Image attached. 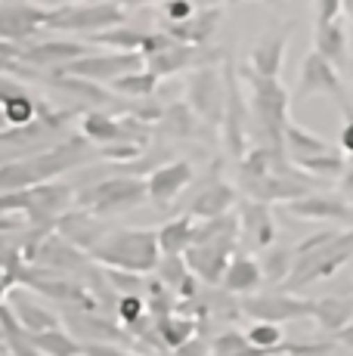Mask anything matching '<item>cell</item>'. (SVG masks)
Returning a JSON list of instances; mask_svg holds the SVG:
<instances>
[{"instance_id":"1","label":"cell","mask_w":353,"mask_h":356,"mask_svg":"<svg viewBox=\"0 0 353 356\" xmlns=\"http://www.w3.org/2000/svg\"><path fill=\"white\" fill-rule=\"evenodd\" d=\"M350 260H353V229L313 232L295 248V264H291V273L282 282V289L301 291L313 282L331 279Z\"/></svg>"},{"instance_id":"2","label":"cell","mask_w":353,"mask_h":356,"mask_svg":"<svg viewBox=\"0 0 353 356\" xmlns=\"http://www.w3.org/2000/svg\"><path fill=\"white\" fill-rule=\"evenodd\" d=\"M90 146L93 143L87 136H74V140L59 143V146L47 149L40 155H28V159L0 164V193H13V189H25V186H35V183L56 180L65 170L90 161L93 159Z\"/></svg>"},{"instance_id":"3","label":"cell","mask_w":353,"mask_h":356,"mask_svg":"<svg viewBox=\"0 0 353 356\" xmlns=\"http://www.w3.org/2000/svg\"><path fill=\"white\" fill-rule=\"evenodd\" d=\"M239 78L248 87V108L254 115L257 127H261L263 146L285 152V124H288V106L291 97L282 87L279 78H267V74H257L251 65L239 68Z\"/></svg>"},{"instance_id":"4","label":"cell","mask_w":353,"mask_h":356,"mask_svg":"<svg viewBox=\"0 0 353 356\" xmlns=\"http://www.w3.org/2000/svg\"><path fill=\"white\" fill-rule=\"evenodd\" d=\"M97 264L106 270H127V273H152L161 260L158 248V232L155 229H115L103 232L97 242L87 248Z\"/></svg>"},{"instance_id":"5","label":"cell","mask_w":353,"mask_h":356,"mask_svg":"<svg viewBox=\"0 0 353 356\" xmlns=\"http://www.w3.org/2000/svg\"><path fill=\"white\" fill-rule=\"evenodd\" d=\"M69 204H72V189L65 183L47 180V183H35V186L3 193L0 195V214L19 211V214L28 217L31 229L47 232L50 227H56Z\"/></svg>"},{"instance_id":"6","label":"cell","mask_w":353,"mask_h":356,"mask_svg":"<svg viewBox=\"0 0 353 356\" xmlns=\"http://www.w3.org/2000/svg\"><path fill=\"white\" fill-rule=\"evenodd\" d=\"M74 202L84 211L97 217H108V214H121V211H133L140 204L149 202V189L146 180H137V177H108L103 183H93V186L81 189Z\"/></svg>"},{"instance_id":"7","label":"cell","mask_w":353,"mask_h":356,"mask_svg":"<svg viewBox=\"0 0 353 356\" xmlns=\"http://www.w3.org/2000/svg\"><path fill=\"white\" fill-rule=\"evenodd\" d=\"M124 22V10L118 0H106V3H63L56 10H47V29L53 31H78V34H97L108 31L115 25Z\"/></svg>"},{"instance_id":"8","label":"cell","mask_w":353,"mask_h":356,"mask_svg":"<svg viewBox=\"0 0 353 356\" xmlns=\"http://www.w3.org/2000/svg\"><path fill=\"white\" fill-rule=\"evenodd\" d=\"M310 186H313V180H310V177L288 159L273 164L270 170H263V174H257V177H242V189H245V195L257 198V202H267V204L295 202V198L307 195Z\"/></svg>"},{"instance_id":"9","label":"cell","mask_w":353,"mask_h":356,"mask_svg":"<svg viewBox=\"0 0 353 356\" xmlns=\"http://www.w3.org/2000/svg\"><path fill=\"white\" fill-rule=\"evenodd\" d=\"M81 136L93 143V146H146L149 143V121L137 115L124 112L121 118L108 112H87L81 118Z\"/></svg>"},{"instance_id":"10","label":"cell","mask_w":353,"mask_h":356,"mask_svg":"<svg viewBox=\"0 0 353 356\" xmlns=\"http://www.w3.org/2000/svg\"><path fill=\"white\" fill-rule=\"evenodd\" d=\"M186 102L208 127H220L223 106H227V74L223 68L199 65L186 81Z\"/></svg>"},{"instance_id":"11","label":"cell","mask_w":353,"mask_h":356,"mask_svg":"<svg viewBox=\"0 0 353 356\" xmlns=\"http://www.w3.org/2000/svg\"><path fill=\"white\" fill-rule=\"evenodd\" d=\"M223 74H227V106H223V146L233 159H242L248 152V130H245V118H248V99L242 93V81H239V68L233 63H223Z\"/></svg>"},{"instance_id":"12","label":"cell","mask_w":353,"mask_h":356,"mask_svg":"<svg viewBox=\"0 0 353 356\" xmlns=\"http://www.w3.org/2000/svg\"><path fill=\"white\" fill-rule=\"evenodd\" d=\"M239 310L254 323H295V319H313V300L297 298L295 291H270V294H245Z\"/></svg>"},{"instance_id":"13","label":"cell","mask_w":353,"mask_h":356,"mask_svg":"<svg viewBox=\"0 0 353 356\" xmlns=\"http://www.w3.org/2000/svg\"><path fill=\"white\" fill-rule=\"evenodd\" d=\"M146 65L142 53H133V50H112V53H87V56L74 59L63 68V74H74V78H84V81H93V84H112L118 81L121 74L127 72H137V68Z\"/></svg>"},{"instance_id":"14","label":"cell","mask_w":353,"mask_h":356,"mask_svg":"<svg viewBox=\"0 0 353 356\" xmlns=\"http://www.w3.org/2000/svg\"><path fill=\"white\" fill-rule=\"evenodd\" d=\"M319 93H331V97L341 99L344 108L347 106V97H344V84L341 74H338V65L329 63L319 50L307 53L301 63V74H297V87H295V99H307V97H319Z\"/></svg>"},{"instance_id":"15","label":"cell","mask_w":353,"mask_h":356,"mask_svg":"<svg viewBox=\"0 0 353 356\" xmlns=\"http://www.w3.org/2000/svg\"><path fill=\"white\" fill-rule=\"evenodd\" d=\"M40 29H47V10L28 0H0V40L22 47Z\"/></svg>"},{"instance_id":"16","label":"cell","mask_w":353,"mask_h":356,"mask_svg":"<svg viewBox=\"0 0 353 356\" xmlns=\"http://www.w3.org/2000/svg\"><path fill=\"white\" fill-rule=\"evenodd\" d=\"M217 56L223 53L217 50H205V44H180V40H171L167 47L155 53H146V68L155 72L158 78H167V74H176V72H186V68H199V65H211Z\"/></svg>"},{"instance_id":"17","label":"cell","mask_w":353,"mask_h":356,"mask_svg":"<svg viewBox=\"0 0 353 356\" xmlns=\"http://www.w3.org/2000/svg\"><path fill=\"white\" fill-rule=\"evenodd\" d=\"M90 47L78 44V40H44V44H31V47H19L16 59L22 65H31L38 72H63L69 63L87 56Z\"/></svg>"},{"instance_id":"18","label":"cell","mask_w":353,"mask_h":356,"mask_svg":"<svg viewBox=\"0 0 353 356\" xmlns=\"http://www.w3.org/2000/svg\"><path fill=\"white\" fill-rule=\"evenodd\" d=\"M236 254V242H192L186 248V266L195 273V279L208 285H220L229 260Z\"/></svg>"},{"instance_id":"19","label":"cell","mask_w":353,"mask_h":356,"mask_svg":"<svg viewBox=\"0 0 353 356\" xmlns=\"http://www.w3.org/2000/svg\"><path fill=\"white\" fill-rule=\"evenodd\" d=\"M195 180V170L189 161H165L155 170H149L146 177V189H149V202L158 211H165L189 183Z\"/></svg>"},{"instance_id":"20","label":"cell","mask_w":353,"mask_h":356,"mask_svg":"<svg viewBox=\"0 0 353 356\" xmlns=\"http://www.w3.org/2000/svg\"><path fill=\"white\" fill-rule=\"evenodd\" d=\"M285 211L291 217H301V220H329V223H347L353 227V204L338 195H301L295 202H285Z\"/></svg>"},{"instance_id":"21","label":"cell","mask_w":353,"mask_h":356,"mask_svg":"<svg viewBox=\"0 0 353 356\" xmlns=\"http://www.w3.org/2000/svg\"><path fill=\"white\" fill-rule=\"evenodd\" d=\"M239 227L242 236H248V242L254 248H270L276 242V220H273V211H270L267 202H257V198H245L239 204Z\"/></svg>"},{"instance_id":"22","label":"cell","mask_w":353,"mask_h":356,"mask_svg":"<svg viewBox=\"0 0 353 356\" xmlns=\"http://www.w3.org/2000/svg\"><path fill=\"white\" fill-rule=\"evenodd\" d=\"M223 22V6H205V10H195L189 19H183V22H167V34H171L174 40H180V44H205V40L214 38V31L220 29Z\"/></svg>"},{"instance_id":"23","label":"cell","mask_w":353,"mask_h":356,"mask_svg":"<svg viewBox=\"0 0 353 356\" xmlns=\"http://www.w3.org/2000/svg\"><path fill=\"white\" fill-rule=\"evenodd\" d=\"M288 38H291V25L263 34L254 44V50H251V68H254L257 74H267V78H279L282 63H285V50H288Z\"/></svg>"},{"instance_id":"24","label":"cell","mask_w":353,"mask_h":356,"mask_svg":"<svg viewBox=\"0 0 353 356\" xmlns=\"http://www.w3.org/2000/svg\"><path fill=\"white\" fill-rule=\"evenodd\" d=\"M233 204H236V189L229 186V183L211 177V180H208V186L199 189L195 198L189 202L186 214L205 220V217H220V214H227V211H233Z\"/></svg>"},{"instance_id":"25","label":"cell","mask_w":353,"mask_h":356,"mask_svg":"<svg viewBox=\"0 0 353 356\" xmlns=\"http://www.w3.org/2000/svg\"><path fill=\"white\" fill-rule=\"evenodd\" d=\"M331 143L322 140V136L310 134L307 127H301L297 121L288 118V124H285V155H288V161H304V159H313V155H322V152H331Z\"/></svg>"},{"instance_id":"26","label":"cell","mask_w":353,"mask_h":356,"mask_svg":"<svg viewBox=\"0 0 353 356\" xmlns=\"http://www.w3.org/2000/svg\"><path fill=\"white\" fill-rule=\"evenodd\" d=\"M56 229L63 238H69L74 248H84V251L103 236V229H99V223H97V214H90V211H84V208L72 211V214H63Z\"/></svg>"},{"instance_id":"27","label":"cell","mask_w":353,"mask_h":356,"mask_svg":"<svg viewBox=\"0 0 353 356\" xmlns=\"http://www.w3.org/2000/svg\"><path fill=\"white\" fill-rule=\"evenodd\" d=\"M313 323L319 332L335 338L344 325L353 323V298H319L313 300Z\"/></svg>"},{"instance_id":"28","label":"cell","mask_w":353,"mask_h":356,"mask_svg":"<svg viewBox=\"0 0 353 356\" xmlns=\"http://www.w3.org/2000/svg\"><path fill=\"white\" fill-rule=\"evenodd\" d=\"M263 282V270L254 257H245V254H236L229 260L227 273H223V291L229 294H251L257 285Z\"/></svg>"},{"instance_id":"29","label":"cell","mask_w":353,"mask_h":356,"mask_svg":"<svg viewBox=\"0 0 353 356\" xmlns=\"http://www.w3.org/2000/svg\"><path fill=\"white\" fill-rule=\"evenodd\" d=\"M192 214H183V217H174V220H167L158 232V248L161 254H186V248L192 245Z\"/></svg>"},{"instance_id":"30","label":"cell","mask_w":353,"mask_h":356,"mask_svg":"<svg viewBox=\"0 0 353 356\" xmlns=\"http://www.w3.org/2000/svg\"><path fill=\"white\" fill-rule=\"evenodd\" d=\"M313 50L322 53L329 63H335L341 68L347 63V34H344L341 22H325V25H316V47Z\"/></svg>"},{"instance_id":"31","label":"cell","mask_w":353,"mask_h":356,"mask_svg":"<svg viewBox=\"0 0 353 356\" xmlns=\"http://www.w3.org/2000/svg\"><path fill=\"white\" fill-rule=\"evenodd\" d=\"M158 81H161L158 74L149 72V68L142 65V68H137V72H127V74H121L118 81H112L108 90L118 93V97H127V99H146V97L155 93Z\"/></svg>"},{"instance_id":"32","label":"cell","mask_w":353,"mask_h":356,"mask_svg":"<svg viewBox=\"0 0 353 356\" xmlns=\"http://www.w3.org/2000/svg\"><path fill=\"white\" fill-rule=\"evenodd\" d=\"M158 124H161L165 134H171V136H195L199 134L202 118L192 112L189 102H171V106H165Z\"/></svg>"},{"instance_id":"33","label":"cell","mask_w":353,"mask_h":356,"mask_svg":"<svg viewBox=\"0 0 353 356\" xmlns=\"http://www.w3.org/2000/svg\"><path fill=\"white\" fill-rule=\"evenodd\" d=\"M31 341H35L40 356H81V347H84V344H78L72 334H65L59 325L47 328V332H35L31 334Z\"/></svg>"},{"instance_id":"34","label":"cell","mask_w":353,"mask_h":356,"mask_svg":"<svg viewBox=\"0 0 353 356\" xmlns=\"http://www.w3.org/2000/svg\"><path fill=\"white\" fill-rule=\"evenodd\" d=\"M195 328H199V323H195L192 316H176V313H171V316H165V319H158V323H155V334H158V344L161 347L174 350V347H180L183 341L192 338Z\"/></svg>"},{"instance_id":"35","label":"cell","mask_w":353,"mask_h":356,"mask_svg":"<svg viewBox=\"0 0 353 356\" xmlns=\"http://www.w3.org/2000/svg\"><path fill=\"white\" fill-rule=\"evenodd\" d=\"M0 108H3L6 127H28L31 121H38L40 102L35 97H28L25 90H19V93H13V97H6L0 102Z\"/></svg>"},{"instance_id":"36","label":"cell","mask_w":353,"mask_h":356,"mask_svg":"<svg viewBox=\"0 0 353 356\" xmlns=\"http://www.w3.org/2000/svg\"><path fill=\"white\" fill-rule=\"evenodd\" d=\"M211 356H279V353L263 350V347H254L245 338V332H223V334H217L214 338Z\"/></svg>"},{"instance_id":"37","label":"cell","mask_w":353,"mask_h":356,"mask_svg":"<svg viewBox=\"0 0 353 356\" xmlns=\"http://www.w3.org/2000/svg\"><path fill=\"white\" fill-rule=\"evenodd\" d=\"M10 310H13V316L22 323L25 332H31V334H35V332H47V328H56L59 325L53 313H47L44 307L35 304V300H28V298H19L16 304L10 307Z\"/></svg>"},{"instance_id":"38","label":"cell","mask_w":353,"mask_h":356,"mask_svg":"<svg viewBox=\"0 0 353 356\" xmlns=\"http://www.w3.org/2000/svg\"><path fill=\"white\" fill-rule=\"evenodd\" d=\"M90 38H93V44L112 47V50H133V53H142L149 31H133V29H121V25H115V29L97 31V34H90Z\"/></svg>"},{"instance_id":"39","label":"cell","mask_w":353,"mask_h":356,"mask_svg":"<svg viewBox=\"0 0 353 356\" xmlns=\"http://www.w3.org/2000/svg\"><path fill=\"white\" fill-rule=\"evenodd\" d=\"M291 264H295V248H263L261 270L267 282L282 285L291 273Z\"/></svg>"},{"instance_id":"40","label":"cell","mask_w":353,"mask_h":356,"mask_svg":"<svg viewBox=\"0 0 353 356\" xmlns=\"http://www.w3.org/2000/svg\"><path fill=\"white\" fill-rule=\"evenodd\" d=\"M297 168H301L304 174L316 177V180H329V177H341V170L347 168V161H344V155L338 152V149H331V152H322V155H313V159L297 161Z\"/></svg>"},{"instance_id":"41","label":"cell","mask_w":353,"mask_h":356,"mask_svg":"<svg viewBox=\"0 0 353 356\" xmlns=\"http://www.w3.org/2000/svg\"><path fill=\"white\" fill-rule=\"evenodd\" d=\"M146 298H140L137 291H131V294H121L118 298V319L124 323L127 328L131 325H137L142 316H146Z\"/></svg>"},{"instance_id":"42","label":"cell","mask_w":353,"mask_h":356,"mask_svg":"<svg viewBox=\"0 0 353 356\" xmlns=\"http://www.w3.org/2000/svg\"><path fill=\"white\" fill-rule=\"evenodd\" d=\"M165 3V16L167 22H183V19H189L195 13V3L192 0H161Z\"/></svg>"},{"instance_id":"43","label":"cell","mask_w":353,"mask_h":356,"mask_svg":"<svg viewBox=\"0 0 353 356\" xmlns=\"http://www.w3.org/2000/svg\"><path fill=\"white\" fill-rule=\"evenodd\" d=\"M344 13V0H316V25L335 22Z\"/></svg>"},{"instance_id":"44","label":"cell","mask_w":353,"mask_h":356,"mask_svg":"<svg viewBox=\"0 0 353 356\" xmlns=\"http://www.w3.org/2000/svg\"><path fill=\"white\" fill-rule=\"evenodd\" d=\"M174 356H211V344L202 341L199 334H192V338L183 341L180 347H174Z\"/></svg>"},{"instance_id":"45","label":"cell","mask_w":353,"mask_h":356,"mask_svg":"<svg viewBox=\"0 0 353 356\" xmlns=\"http://www.w3.org/2000/svg\"><path fill=\"white\" fill-rule=\"evenodd\" d=\"M81 353H87V356H131V353L118 350V347H108V344H84Z\"/></svg>"},{"instance_id":"46","label":"cell","mask_w":353,"mask_h":356,"mask_svg":"<svg viewBox=\"0 0 353 356\" xmlns=\"http://www.w3.org/2000/svg\"><path fill=\"white\" fill-rule=\"evenodd\" d=\"M347 112V121H344V130H341V152L353 155V108H344Z\"/></svg>"},{"instance_id":"47","label":"cell","mask_w":353,"mask_h":356,"mask_svg":"<svg viewBox=\"0 0 353 356\" xmlns=\"http://www.w3.org/2000/svg\"><path fill=\"white\" fill-rule=\"evenodd\" d=\"M338 189H341V195L353 204V164H347V168L341 170V186H338Z\"/></svg>"},{"instance_id":"48","label":"cell","mask_w":353,"mask_h":356,"mask_svg":"<svg viewBox=\"0 0 353 356\" xmlns=\"http://www.w3.org/2000/svg\"><path fill=\"white\" fill-rule=\"evenodd\" d=\"M335 344H341V347H347V350H353V323L344 325L341 332L335 334Z\"/></svg>"},{"instance_id":"49","label":"cell","mask_w":353,"mask_h":356,"mask_svg":"<svg viewBox=\"0 0 353 356\" xmlns=\"http://www.w3.org/2000/svg\"><path fill=\"white\" fill-rule=\"evenodd\" d=\"M10 285H13V276H10V273L0 270V307H3V300H6V291H10Z\"/></svg>"},{"instance_id":"50","label":"cell","mask_w":353,"mask_h":356,"mask_svg":"<svg viewBox=\"0 0 353 356\" xmlns=\"http://www.w3.org/2000/svg\"><path fill=\"white\" fill-rule=\"evenodd\" d=\"M16 53H19V47H13V44H6V40H0V56H13V59H16Z\"/></svg>"},{"instance_id":"51","label":"cell","mask_w":353,"mask_h":356,"mask_svg":"<svg viewBox=\"0 0 353 356\" xmlns=\"http://www.w3.org/2000/svg\"><path fill=\"white\" fill-rule=\"evenodd\" d=\"M0 143H13V127L10 130H0Z\"/></svg>"},{"instance_id":"52","label":"cell","mask_w":353,"mask_h":356,"mask_svg":"<svg viewBox=\"0 0 353 356\" xmlns=\"http://www.w3.org/2000/svg\"><path fill=\"white\" fill-rule=\"evenodd\" d=\"M47 3H56V6H63V3H84V0H47Z\"/></svg>"},{"instance_id":"53","label":"cell","mask_w":353,"mask_h":356,"mask_svg":"<svg viewBox=\"0 0 353 356\" xmlns=\"http://www.w3.org/2000/svg\"><path fill=\"white\" fill-rule=\"evenodd\" d=\"M208 3H217V6H223V3H245V0H208Z\"/></svg>"},{"instance_id":"54","label":"cell","mask_w":353,"mask_h":356,"mask_svg":"<svg viewBox=\"0 0 353 356\" xmlns=\"http://www.w3.org/2000/svg\"><path fill=\"white\" fill-rule=\"evenodd\" d=\"M344 10H347V16L353 19V0H344Z\"/></svg>"},{"instance_id":"55","label":"cell","mask_w":353,"mask_h":356,"mask_svg":"<svg viewBox=\"0 0 353 356\" xmlns=\"http://www.w3.org/2000/svg\"><path fill=\"white\" fill-rule=\"evenodd\" d=\"M0 124H6V121H3V108H0Z\"/></svg>"}]
</instances>
